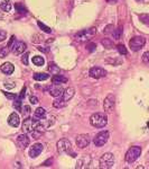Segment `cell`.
I'll return each instance as SVG.
<instances>
[{
    "instance_id": "obj_1",
    "label": "cell",
    "mask_w": 149,
    "mask_h": 169,
    "mask_svg": "<svg viewBox=\"0 0 149 169\" xmlns=\"http://www.w3.org/2000/svg\"><path fill=\"white\" fill-rule=\"evenodd\" d=\"M74 94H75V89L73 87H68L67 89H65L63 95L61 96V98L56 99L54 103H53V106L55 108H62V107H65L68 103V101H71L73 98Z\"/></svg>"
},
{
    "instance_id": "obj_2",
    "label": "cell",
    "mask_w": 149,
    "mask_h": 169,
    "mask_svg": "<svg viewBox=\"0 0 149 169\" xmlns=\"http://www.w3.org/2000/svg\"><path fill=\"white\" fill-rule=\"evenodd\" d=\"M90 123L94 128H104L108 123V119L102 113H94L90 117Z\"/></svg>"
},
{
    "instance_id": "obj_3",
    "label": "cell",
    "mask_w": 149,
    "mask_h": 169,
    "mask_svg": "<svg viewBox=\"0 0 149 169\" xmlns=\"http://www.w3.org/2000/svg\"><path fill=\"white\" fill-rule=\"evenodd\" d=\"M57 151L59 153H67L72 154V157H76L75 152L72 151V144L67 139H61L57 142Z\"/></svg>"
},
{
    "instance_id": "obj_4",
    "label": "cell",
    "mask_w": 149,
    "mask_h": 169,
    "mask_svg": "<svg viewBox=\"0 0 149 169\" xmlns=\"http://www.w3.org/2000/svg\"><path fill=\"white\" fill-rule=\"evenodd\" d=\"M39 121L36 119H30V117H25L23 124H21V129H23L24 133H32L33 131L35 130Z\"/></svg>"
},
{
    "instance_id": "obj_5",
    "label": "cell",
    "mask_w": 149,
    "mask_h": 169,
    "mask_svg": "<svg viewBox=\"0 0 149 169\" xmlns=\"http://www.w3.org/2000/svg\"><path fill=\"white\" fill-rule=\"evenodd\" d=\"M114 163V156L111 152H107L100 158V168L102 169H109L113 167Z\"/></svg>"
},
{
    "instance_id": "obj_6",
    "label": "cell",
    "mask_w": 149,
    "mask_h": 169,
    "mask_svg": "<svg viewBox=\"0 0 149 169\" xmlns=\"http://www.w3.org/2000/svg\"><path fill=\"white\" fill-rule=\"evenodd\" d=\"M145 44H146V39L142 37V36H134L129 42V46H130V49L134 52H137V51L141 50Z\"/></svg>"
},
{
    "instance_id": "obj_7",
    "label": "cell",
    "mask_w": 149,
    "mask_h": 169,
    "mask_svg": "<svg viewBox=\"0 0 149 169\" xmlns=\"http://www.w3.org/2000/svg\"><path fill=\"white\" fill-rule=\"evenodd\" d=\"M141 154V148L140 147H131V148L129 149L128 151L126 153V161L129 163H132L134 161L137 160L139 156Z\"/></svg>"
},
{
    "instance_id": "obj_8",
    "label": "cell",
    "mask_w": 149,
    "mask_h": 169,
    "mask_svg": "<svg viewBox=\"0 0 149 169\" xmlns=\"http://www.w3.org/2000/svg\"><path fill=\"white\" fill-rule=\"evenodd\" d=\"M95 33H97V28H95V27H92V28H90V30H84V31L79 32L75 35V39L80 42L86 41V40H89L93 35H95Z\"/></svg>"
},
{
    "instance_id": "obj_9",
    "label": "cell",
    "mask_w": 149,
    "mask_h": 169,
    "mask_svg": "<svg viewBox=\"0 0 149 169\" xmlns=\"http://www.w3.org/2000/svg\"><path fill=\"white\" fill-rule=\"evenodd\" d=\"M109 140V132L108 131H101L95 135L93 139V143L95 147H103Z\"/></svg>"
},
{
    "instance_id": "obj_10",
    "label": "cell",
    "mask_w": 149,
    "mask_h": 169,
    "mask_svg": "<svg viewBox=\"0 0 149 169\" xmlns=\"http://www.w3.org/2000/svg\"><path fill=\"white\" fill-rule=\"evenodd\" d=\"M114 106H116V97L112 94H110L105 97L103 101V108L107 113H111L114 110Z\"/></svg>"
},
{
    "instance_id": "obj_11",
    "label": "cell",
    "mask_w": 149,
    "mask_h": 169,
    "mask_svg": "<svg viewBox=\"0 0 149 169\" xmlns=\"http://www.w3.org/2000/svg\"><path fill=\"white\" fill-rule=\"evenodd\" d=\"M47 90H48V92H50V96H53V97H59V96L63 95L65 89L62 87L61 83H53L52 86L47 88Z\"/></svg>"
},
{
    "instance_id": "obj_12",
    "label": "cell",
    "mask_w": 149,
    "mask_h": 169,
    "mask_svg": "<svg viewBox=\"0 0 149 169\" xmlns=\"http://www.w3.org/2000/svg\"><path fill=\"white\" fill-rule=\"evenodd\" d=\"M90 135L89 134H80L76 137V145L80 149H84L90 144Z\"/></svg>"
},
{
    "instance_id": "obj_13",
    "label": "cell",
    "mask_w": 149,
    "mask_h": 169,
    "mask_svg": "<svg viewBox=\"0 0 149 169\" xmlns=\"http://www.w3.org/2000/svg\"><path fill=\"white\" fill-rule=\"evenodd\" d=\"M89 73H90V77L94 78V79H100V78H103L107 76V71L103 68H100V67L91 68Z\"/></svg>"
},
{
    "instance_id": "obj_14",
    "label": "cell",
    "mask_w": 149,
    "mask_h": 169,
    "mask_svg": "<svg viewBox=\"0 0 149 169\" xmlns=\"http://www.w3.org/2000/svg\"><path fill=\"white\" fill-rule=\"evenodd\" d=\"M55 116L54 115H52V114H45L43 117H42L41 120H39V122H41V124L44 126L45 129H47V128H50V126H52L54 123H55Z\"/></svg>"
},
{
    "instance_id": "obj_15",
    "label": "cell",
    "mask_w": 149,
    "mask_h": 169,
    "mask_svg": "<svg viewBox=\"0 0 149 169\" xmlns=\"http://www.w3.org/2000/svg\"><path fill=\"white\" fill-rule=\"evenodd\" d=\"M43 149H44V145L42 144V143H35V144H33L29 149V157L30 158L38 157V156L42 153Z\"/></svg>"
},
{
    "instance_id": "obj_16",
    "label": "cell",
    "mask_w": 149,
    "mask_h": 169,
    "mask_svg": "<svg viewBox=\"0 0 149 169\" xmlns=\"http://www.w3.org/2000/svg\"><path fill=\"white\" fill-rule=\"evenodd\" d=\"M10 49H11L12 53H15V54H21V53H24V52L26 51V44H25L24 42L15 41V43L12 44V46H11Z\"/></svg>"
},
{
    "instance_id": "obj_17",
    "label": "cell",
    "mask_w": 149,
    "mask_h": 169,
    "mask_svg": "<svg viewBox=\"0 0 149 169\" xmlns=\"http://www.w3.org/2000/svg\"><path fill=\"white\" fill-rule=\"evenodd\" d=\"M29 143H30V140H29V138L27 137V133L18 135L17 144L20 149H25L26 147H28V145H29Z\"/></svg>"
},
{
    "instance_id": "obj_18",
    "label": "cell",
    "mask_w": 149,
    "mask_h": 169,
    "mask_svg": "<svg viewBox=\"0 0 149 169\" xmlns=\"http://www.w3.org/2000/svg\"><path fill=\"white\" fill-rule=\"evenodd\" d=\"M8 123L9 125H11L12 128H18L20 124V119L17 113H11L8 117Z\"/></svg>"
},
{
    "instance_id": "obj_19",
    "label": "cell",
    "mask_w": 149,
    "mask_h": 169,
    "mask_svg": "<svg viewBox=\"0 0 149 169\" xmlns=\"http://www.w3.org/2000/svg\"><path fill=\"white\" fill-rule=\"evenodd\" d=\"M1 71L5 74H11L12 72L15 71V67L11 64L10 62H5L1 65Z\"/></svg>"
},
{
    "instance_id": "obj_20",
    "label": "cell",
    "mask_w": 149,
    "mask_h": 169,
    "mask_svg": "<svg viewBox=\"0 0 149 169\" xmlns=\"http://www.w3.org/2000/svg\"><path fill=\"white\" fill-rule=\"evenodd\" d=\"M52 82L53 83H66L67 82V78L62 76V74H55L53 76L52 78Z\"/></svg>"
},
{
    "instance_id": "obj_21",
    "label": "cell",
    "mask_w": 149,
    "mask_h": 169,
    "mask_svg": "<svg viewBox=\"0 0 149 169\" xmlns=\"http://www.w3.org/2000/svg\"><path fill=\"white\" fill-rule=\"evenodd\" d=\"M33 78L37 81H44V80H47V79L50 78V74L45 73V72H37V73H34Z\"/></svg>"
},
{
    "instance_id": "obj_22",
    "label": "cell",
    "mask_w": 149,
    "mask_h": 169,
    "mask_svg": "<svg viewBox=\"0 0 149 169\" xmlns=\"http://www.w3.org/2000/svg\"><path fill=\"white\" fill-rule=\"evenodd\" d=\"M45 114H46V110H45L43 107H38L37 110H35V114H34V119H36V120H38V121H39V120H41L42 117L45 115Z\"/></svg>"
},
{
    "instance_id": "obj_23",
    "label": "cell",
    "mask_w": 149,
    "mask_h": 169,
    "mask_svg": "<svg viewBox=\"0 0 149 169\" xmlns=\"http://www.w3.org/2000/svg\"><path fill=\"white\" fill-rule=\"evenodd\" d=\"M33 63L35 65H37V67H42V65H44L45 60L43 56L35 55V56H33Z\"/></svg>"
},
{
    "instance_id": "obj_24",
    "label": "cell",
    "mask_w": 149,
    "mask_h": 169,
    "mask_svg": "<svg viewBox=\"0 0 149 169\" xmlns=\"http://www.w3.org/2000/svg\"><path fill=\"white\" fill-rule=\"evenodd\" d=\"M48 70H50V72H53V74H59L61 72V69L53 62H50V65H48Z\"/></svg>"
},
{
    "instance_id": "obj_25",
    "label": "cell",
    "mask_w": 149,
    "mask_h": 169,
    "mask_svg": "<svg viewBox=\"0 0 149 169\" xmlns=\"http://www.w3.org/2000/svg\"><path fill=\"white\" fill-rule=\"evenodd\" d=\"M121 34H122V26H119L117 30H114L113 32H112V36H113L116 40H119Z\"/></svg>"
},
{
    "instance_id": "obj_26",
    "label": "cell",
    "mask_w": 149,
    "mask_h": 169,
    "mask_svg": "<svg viewBox=\"0 0 149 169\" xmlns=\"http://www.w3.org/2000/svg\"><path fill=\"white\" fill-rule=\"evenodd\" d=\"M102 45L104 46L105 49H112L113 48V43H112V41L111 40H109V39H104V40H102Z\"/></svg>"
},
{
    "instance_id": "obj_27",
    "label": "cell",
    "mask_w": 149,
    "mask_h": 169,
    "mask_svg": "<svg viewBox=\"0 0 149 169\" xmlns=\"http://www.w3.org/2000/svg\"><path fill=\"white\" fill-rule=\"evenodd\" d=\"M117 50L119 51V53L121 54V55H127V53H128V51H127L126 46L123 44H118L117 45Z\"/></svg>"
},
{
    "instance_id": "obj_28",
    "label": "cell",
    "mask_w": 149,
    "mask_h": 169,
    "mask_svg": "<svg viewBox=\"0 0 149 169\" xmlns=\"http://www.w3.org/2000/svg\"><path fill=\"white\" fill-rule=\"evenodd\" d=\"M15 7H16V10H17L18 12H20V14H27V9L25 8L21 3H19V2L16 3Z\"/></svg>"
},
{
    "instance_id": "obj_29",
    "label": "cell",
    "mask_w": 149,
    "mask_h": 169,
    "mask_svg": "<svg viewBox=\"0 0 149 169\" xmlns=\"http://www.w3.org/2000/svg\"><path fill=\"white\" fill-rule=\"evenodd\" d=\"M9 53V48L8 46H2L0 48V58H6Z\"/></svg>"
},
{
    "instance_id": "obj_30",
    "label": "cell",
    "mask_w": 149,
    "mask_h": 169,
    "mask_svg": "<svg viewBox=\"0 0 149 169\" xmlns=\"http://www.w3.org/2000/svg\"><path fill=\"white\" fill-rule=\"evenodd\" d=\"M37 24H38V26H39V28L44 31L45 33H48V34H50V33H52V30H50V27L46 26V25H44L43 23H42V21H38Z\"/></svg>"
},
{
    "instance_id": "obj_31",
    "label": "cell",
    "mask_w": 149,
    "mask_h": 169,
    "mask_svg": "<svg viewBox=\"0 0 149 169\" xmlns=\"http://www.w3.org/2000/svg\"><path fill=\"white\" fill-rule=\"evenodd\" d=\"M139 18H140V21H142L143 24L149 25V15L148 14H142V15L139 16Z\"/></svg>"
},
{
    "instance_id": "obj_32",
    "label": "cell",
    "mask_w": 149,
    "mask_h": 169,
    "mask_svg": "<svg viewBox=\"0 0 149 169\" xmlns=\"http://www.w3.org/2000/svg\"><path fill=\"white\" fill-rule=\"evenodd\" d=\"M14 107H15L17 110H21V98L17 97V99L14 101Z\"/></svg>"
},
{
    "instance_id": "obj_33",
    "label": "cell",
    "mask_w": 149,
    "mask_h": 169,
    "mask_svg": "<svg viewBox=\"0 0 149 169\" xmlns=\"http://www.w3.org/2000/svg\"><path fill=\"white\" fill-rule=\"evenodd\" d=\"M105 62L107 63H110L112 65H118V64H121V60H114V59H105Z\"/></svg>"
},
{
    "instance_id": "obj_34",
    "label": "cell",
    "mask_w": 149,
    "mask_h": 169,
    "mask_svg": "<svg viewBox=\"0 0 149 169\" xmlns=\"http://www.w3.org/2000/svg\"><path fill=\"white\" fill-rule=\"evenodd\" d=\"M0 8L2 9L3 12H10V9H11V5H10L9 2L2 3V5H0Z\"/></svg>"
},
{
    "instance_id": "obj_35",
    "label": "cell",
    "mask_w": 149,
    "mask_h": 169,
    "mask_svg": "<svg viewBox=\"0 0 149 169\" xmlns=\"http://www.w3.org/2000/svg\"><path fill=\"white\" fill-rule=\"evenodd\" d=\"M21 113H23V115L25 116V117H28V115H29V113H30V107L29 106H24Z\"/></svg>"
},
{
    "instance_id": "obj_36",
    "label": "cell",
    "mask_w": 149,
    "mask_h": 169,
    "mask_svg": "<svg viewBox=\"0 0 149 169\" xmlns=\"http://www.w3.org/2000/svg\"><path fill=\"white\" fill-rule=\"evenodd\" d=\"M28 56H29V53H24L23 56H21V62L24 63L25 65H28Z\"/></svg>"
},
{
    "instance_id": "obj_37",
    "label": "cell",
    "mask_w": 149,
    "mask_h": 169,
    "mask_svg": "<svg viewBox=\"0 0 149 169\" xmlns=\"http://www.w3.org/2000/svg\"><path fill=\"white\" fill-rule=\"evenodd\" d=\"M142 61H143V63H146L147 65H149V51H147V52L143 53Z\"/></svg>"
},
{
    "instance_id": "obj_38",
    "label": "cell",
    "mask_w": 149,
    "mask_h": 169,
    "mask_svg": "<svg viewBox=\"0 0 149 169\" xmlns=\"http://www.w3.org/2000/svg\"><path fill=\"white\" fill-rule=\"evenodd\" d=\"M95 48H97V45L94 44V43H89L88 46H86L89 52H93V51H95Z\"/></svg>"
},
{
    "instance_id": "obj_39",
    "label": "cell",
    "mask_w": 149,
    "mask_h": 169,
    "mask_svg": "<svg viewBox=\"0 0 149 169\" xmlns=\"http://www.w3.org/2000/svg\"><path fill=\"white\" fill-rule=\"evenodd\" d=\"M6 39H7V33L5 32V31L0 30V42L5 41Z\"/></svg>"
},
{
    "instance_id": "obj_40",
    "label": "cell",
    "mask_w": 149,
    "mask_h": 169,
    "mask_svg": "<svg viewBox=\"0 0 149 169\" xmlns=\"http://www.w3.org/2000/svg\"><path fill=\"white\" fill-rule=\"evenodd\" d=\"M3 85H5V87H6V88H8V89H11V88H14V87H15V83L12 82V81H5V83H3Z\"/></svg>"
},
{
    "instance_id": "obj_41",
    "label": "cell",
    "mask_w": 149,
    "mask_h": 169,
    "mask_svg": "<svg viewBox=\"0 0 149 169\" xmlns=\"http://www.w3.org/2000/svg\"><path fill=\"white\" fill-rule=\"evenodd\" d=\"M15 40H16V37H15V36H11V37H10V40H9V42H8V44H7V46H8L9 49L11 48V46H12V44H14V43H15Z\"/></svg>"
},
{
    "instance_id": "obj_42",
    "label": "cell",
    "mask_w": 149,
    "mask_h": 169,
    "mask_svg": "<svg viewBox=\"0 0 149 169\" xmlns=\"http://www.w3.org/2000/svg\"><path fill=\"white\" fill-rule=\"evenodd\" d=\"M112 28H113V25H108V26L104 28V34H109V33H111Z\"/></svg>"
},
{
    "instance_id": "obj_43",
    "label": "cell",
    "mask_w": 149,
    "mask_h": 169,
    "mask_svg": "<svg viewBox=\"0 0 149 169\" xmlns=\"http://www.w3.org/2000/svg\"><path fill=\"white\" fill-rule=\"evenodd\" d=\"M29 101H30V103L32 104H38V98L37 97H35V96H32V97L29 98Z\"/></svg>"
},
{
    "instance_id": "obj_44",
    "label": "cell",
    "mask_w": 149,
    "mask_h": 169,
    "mask_svg": "<svg viewBox=\"0 0 149 169\" xmlns=\"http://www.w3.org/2000/svg\"><path fill=\"white\" fill-rule=\"evenodd\" d=\"M3 94H5V96H6V97H8L9 99H15V98H17V96H16V95H11V94H9V92H3Z\"/></svg>"
},
{
    "instance_id": "obj_45",
    "label": "cell",
    "mask_w": 149,
    "mask_h": 169,
    "mask_svg": "<svg viewBox=\"0 0 149 169\" xmlns=\"http://www.w3.org/2000/svg\"><path fill=\"white\" fill-rule=\"evenodd\" d=\"M38 50L42 51V52H45V53H48V52H50V49H48V48H43V46H38Z\"/></svg>"
},
{
    "instance_id": "obj_46",
    "label": "cell",
    "mask_w": 149,
    "mask_h": 169,
    "mask_svg": "<svg viewBox=\"0 0 149 169\" xmlns=\"http://www.w3.org/2000/svg\"><path fill=\"white\" fill-rule=\"evenodd\" d=\"M25 92H26V88H25V87H24V88H23V90H21V92H20V95L18 96V97H19V98H21V99H23V98L25 97Z\"/></svg>"
},
{
    "instance_id": "obj_47",
    "label": "cell",
    "mask_w": 149,
    "mask_h": 169,
    "mask_svg": "<svg viewBox=\"0 0 149 169\" xmlns=\"http://www.w3.org/2000/svg\"><path fill=\"white\" fill-rule=\"evenodd\" d=\"M9 0H0V5H2V3H6L8 2Z\"/></svg>"
},
{
    "instance_id": "obj_48",
    "label": "cell",
    "mask_w": 149,
    "mask_h": 169,
    "mask_svg": "<svg viewBox=\"0 0 149 169\" xmlns=\"http://www.w3.org/2000/svg\"><path fill=\"white\" fill-rule=\"evenodd\" d=\"M108 2H111V3H113V2H117L118 0H107Z\"/></svg>"
},
{
    "instance_id": "obj_49",
    "label": "cell",
    "mask_w": 149,
    "mask_h": 169,
    "mask_svg": "<svg viewBox=\"0 0 149 169\" xmlns=\"http://www.w3.org/2000/svg\"><path fill=\"white\" fill-rule=\"evenodd\" d=\"M137 1H141V0H137Z\"/></svg>"
}]
</instances>
